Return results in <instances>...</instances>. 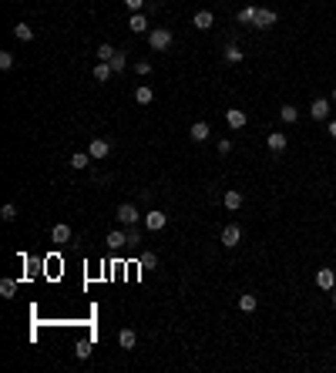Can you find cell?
I'll use <instances>...</instances> for the list:
<instances>
[{
    "mask_svg": "<svg viewBox=\"0 0 336 373\" xmlns=\"http://www.w3.org/2000/svg\"><path fill=\"white\" fill-rule=\"evenodd\" d=\"M148 44H152V51H168V47H172V31H168V27H155V31H148Z\"/></svg>",
    "mask_w": 336,
    "mask_h": 373,
    "instance_id": "6da1fadb",
    "label": "cell"
},
{
    "mask_svg": "<svg viewBox=\"0 0 336 373\" xmlns=\"http://www.w3.org/2000/svg\"><path fill=\"white\" fill-rule=\"evenodd\" d=\"M239 242H242V229L235 226V222H229V226L222 229V245L225 249H235Z\"/></svg>",
    "mask_w": 336,
    "mask_h": 373,
    "instance_id": "7a4b0ae2",
    "label": "cell"
},
{
    "mask_svg": "<svg viewBox=\"0 0 336 373\" xmlns=\"http://www.w3.org/2000/svg\"><path fill=\"white\" fill-rule=\"evenodd\" d=\"M88 155L91 158H94V162H101V158H108V155H111V141L108 138H94L88 145Z\"/></svg>",
    "mask_w": 336,
    "mask_h": 373,
    "instance_id": "3957f363",
    "label": "cell"
},
{
    "mask_svg": "<svg viewBox=\"0 0 336 373\" xmlns=\"http://www.w3.org/2000/svg\"><path fill=\"white\" fill-rule=\"evenodd\" d=\"M329 105H333L329 97H316V101L309 105V114H313V121H326V118H329Z\"/></svg>",
    "mask_w": 336,
    "mask_h": 373,
    "instance_id": "277c9868",
    "label": "cell"
},
{
    "mask_svg": "<svg viewBox=\"0 0 336 373\" xmlns=\"http://www.w3.org/2000/svg\"><path fill=\"white\" fill-rule=\"evenodd\" d=\"M165 226H168V215H165V212L152 209L148 215H145V229H148V232H158V229H165Z\"/></svg>",
    "mask_w": 336,
    "mask_h": 373,
    "instance_id": "5b68a950",
    "label": "cell"
},
{
    "mask_svg": "<svg viewBox=\"0 0 336 373\" xmlns=\"http://www.w3.org/2000/svg\"><path fill=\"white\" fill-rule=\"evenodd\" d=\"M246 111H242V108H229V111H225V125H229V128L232 131H239V128H246Z\"/></svg>",
    "mask_w": 336,
    "mask_h": 373,
    "instance_id": "8992f818",
    "label": "cell"
},
{
    "mask_svg": "<svg viewBox=\"0 0 336 373\" xmlns=\"http://www.w3.org/2000/svg\"><path fill=\"white\" fill-rule=\"evenodd\" d=\"M114 215H118V222H121V226H135V222H138V209H135L131 202L118 205V212H114Z\"/></svg>",
    "mask_w": 336,
    "mask_h": 373,
    "instance_id": "52a82bcc",
    "label": "cell"
},
{
    "mask_svg": "<svg viewBox=\"0 0 336 373\" xmlns=\"http://www.w3.org/2000/svg\"><path fill=\"white\" fill-rule=\"evenodd\" d=\"M316 286L333 292L336 289V272H333V269H316Z\"/></svg>",
    "mask_w": 336,
    "mask_h": 373,
    "instance_id": "ba28073f",
    "label": "cell"
},
{
    "mask_svg": "<svg viewBox=\"0 0 336 373\" xmlns=\"http://www.w3.org/2000/svg\"><path fill=\"white\" fill-rule=\"evenodd\" d=\"M222 202H225V209L239 212V209H242V192H239V188H229V192L222 195Z\"/></svg>",
    "mask_w": 336,
    "mask_h": 373,
    "instance_id": "9c48e42d",
    "label": "cell"
},
{
    "mask_svg": "<svg viewBox=\"0 0 336 373\" xmlns=\"http://www.w3.org/2000/svg\"><path fill=\"white\" fill-rule=\"evenodd\" d=\"M279 20L276 17V10H269V7H259V14H256V27H272Z\"/></svg>",
    "mask_w": 336,
    "mask_h": 373,
    "instance_id": "30bf717a",
    "label": "cell"
},
{
    "mask_svg": "<svg viewBox=\"0 0 336 373\" xmlns=\"http://www.w3.org/2000/svg\"><path fill=\"white\" fill-rule=\"evenodd\" d=\"M266 145H269V152H282V148L289 145V138L282 135V131H272L269 138H266Z\"/></svg>",
    "mask_w": 336,
    "mask_h": 373,
    "instance_id": "8fae6325",
    "label": "cell"
},
{
    "mask_svg": "<svg viewBox=\"0 0 336 373\" xmlns=\"http://www.w3.org/2000/svg\"><path fill=\"white\" fill-rule=\"evenodd\" d=\"M128 31H131V34H145V31H148V17H145V14H131Z\"/></svg>",
    "mask_w": 336,
    "mask_h": 373,
    "instance_id": "7c38bea8",
    "label": "cell"
},
{
    "mask_svg": "<svg viewBox=\"0 0 336 373\" xmlns=\"http://www.w3.org/2000/svg\"><path fill=\"white\" fill-rule=\"evenodd\" d=\"M188 135H192V141H208V135H212V131H208V125H205V121H195Z\"/></svg>",
    "mask_w": 336,
    "mask_h": 373,
    "instance_id": "4fadbf2b",
    "label": "cell"
},
{
    "mask_svg": "<svg viewBox=\"0 0 336 373\" xmlns=\"http://www.w3.org/2000/svg\"><path fill=\"white\" fill-rule=\"evenodd\" d=\"M108 245H111V249H121V245H128V232H121V229L108 232Z\"/></svg>",
    "mask_w": 336,
    "mask_h": 373,
    "instance_id": "5bb4252c",
    "label": "cell"
},
{
    "mask_svg": "<svg viewBox=\"0 0 336 373\" xmlns=\"http://www.w3.org/2000/svg\"><path fill=\"white\" fill-rule=\"evenodd\" d=\"M212 24H215V17L208 14V10H199V14H195V27H199V31H208Z\"/></svg>",
    "mask_w": 336,
    "mask_h": 373,
    "instance_id": "9a60e30c",
    "label": "cell"
},
{
    "mask_svg": "<svg viewBox=\"0 0 336 373\" xmlns=\"http://www.w3.org/2000/svg\"><path fill=\"white\" fill-rule=\"evenodd\" d=\"M135 101H138V105H152V101H155V91L148 88V84H141V88L135 91Z\"/></svg>",
    "mask_w": 336,
    "mask_h": 373,
    "instance_id": "2e32d148",
    "label": "cell"
},
{
    "mask_svg": "<svg viewBox=\"0 0 336 373\" xmlns=\"http://www.w3.org/2000/svg\"><path fill=\"white\" fill-rule=\"evenodd\" d=\"M256 306H259V300L252 296V292H242V296H239V309H242V313H252Z\"/></svg>",
    "mask_w": 336,
    "mask_h": 373,
    "instance_id": "e0dca14e",
    "label": "cell"
},
{
    "mask_svg": "<svg viewBox=\"0 0 336 373\" xmlns=\"http://www.w3.org/2000/svg\"><path fill=\"white\" fill-rule=\"evenodd\" d=\"M118 343H121L125 350H135V343H138L135 330H121V333H118Z\"/></svg>",
    "mask_w": 336,
    "mask_h": 373,
    "instance_id": "ac0fdd59",
    "label": "cell"
},
{
    "mask_svg": "<svg viewBox=\"0 0 336 373\" xmlns=\"http://www.w3.org/2000/svg\"><path fill=\"white\" fill-rule=\"evenodd\" d=\"M111 64H108V61H98V67H94V81H108V78H111Z\"/></svg>",
    "mask_w": 336,
    "mask_h": 373,
    "instance_id": "d6986e66",
    "label": "cell"
},
{
    "mask_svg": "<svg viewBox=\"0 0 336 373\" xmlns=\"http://www.w3.org/2000/svg\"><path fill=\"white\" fill-rule=\"evenodd\" d=\"M256 14H259V7H242L239 10V24H256Z\"/></svg>",
    "mask_w": 336,
    "mask_h": 373,
    "instance_id": "ffe728a7",
    "label": "cell"
},
{
    "mask_svg": "<svg viewBox=\"0 0 336 373\" xmlns=\"http://www.w3.org/2000/svg\"><path fill=\"white\" fill-rule=\"evenodd\" d=\"M14 37L17 41H34V31L27 24H14Z\"/></svg>",
    "mask_w": 336,
    "mask_h": 373,
    "instance_id": "44dd1931",
    "label": "cell"
},
{
    "mask_svg": "<svg viewBox=\"0 0 336 373\" xmlns=\"http://www.w3.org/2000/svg\"><path fill=\"white\" fill-rule=\"evenodd\" d=\"M279 118H282V121H286V125H293V121H296V118H299V111H296V108H293V105H282V108H279Z\"/></svg>",
    "mask_w": 336,
    "mask_h": 373,
    "instance_id": "7402d4cb",
    "label": "cell"
},
{
    "mask_svg": "<svg viewBox=\"0 0 336 373\" xmlns=\"http://www.w3.org/2000/svg\"><path fill=\"white\" fill-rule=\"evenodd\" d=\"M74 357H78V360H88V357H91V340H78V346H74Z\"/></svg>",
    "mask_w": 336,
    "mask_h": 373,
    "instance_id": "603a6c76",
    "label": "cell"
},
{
    "mask_svg": "<svg viewBox=\"0 0 336 373\" xmlns=\"http://www.w3.org/2000/svg\"><path fill=\"white\" fill-rule=\"evenodd\" d=\"M91 162H94V158H91L88 152H78V155H74V158H71V165H74V168H88Z\"/></svg>",
    "mask_w": 336,
    "mask_h": 373,
    "instance_id": "cb8c5ba5",
    "label": "cell"
},
{
    "mask_svg": "<svg viewBox=\"0 0 336 373\" xmlns=\"http://www.w3.org/2000/svg\"><path fill=\"white\" fill-rule=\"evenodd\" d=\"M242 57H246V54H242V51L235 47V44H229V47H225V61H229V64H239Z\"/></svg>",
    "mask_w": 336,
    "mask_h": 373,
    "instance_id": "d4e9b609",
    "label": "cell"
},
{
    "mask_svg": "<svg viewBox=\"0 0 336 373\" xmlns=\"http://www.w3.org/2000/svg\"><path fill=\"white\" fill-rule=\"evenodd\" d=\"M51 239H54V242H67V239H71V229H67V226H54Z\"/></svg>",
    "mask_w": 336,
    "mask_h": 373,
    "instance_id": "484cf974",
    "label": "cell"
},
{
    "mask_svg": "<svg viewBox=\"0 0 336 373\" xmlns=\"http://www.w3.org/2000/svg\"><path fill=\"white\" fill-rule=\"evenodd\" d=\"M0 219H4V222H14V219H17V205L7 202L4 209H0Z\"/></svg>",
    "mask_w": 336,
    "mask_h": 373,
    "instance_id": "4316f807",
    "label": "cell"
},
{
    "mask_svg": "<svg viewBox=\"0 0 336 373\" xmlns=\"http://www.w3.org/2000/svg\"><path fill=\"white\" fill-rule=\"evenodd\" d=\"M114 54H118V51H114L111 44H101V47H98V61H111Z\"/></svg>",
    "mask_w": 336,
    "mask_h": 373,
    "instance_id": "83f0119b",
    "label": "cell"
},
{
    "mask_svg": "<svg viewBox=\"0 0 336 373\" xmlns=\"http://www.w3.org/2000/svg\"><path fill=\"white\" fill-rule=\"evenodd\" d=\"M14 292H17V283H14V279H4V283H0V296H7V300H10Z\"/></svg>",
    "mask_w": 336,
    "mask_h": 373,
    "instance_id": "f1b7e54d",
    "label": "cell"
},
{
    "mask_svg": "<svg viewBox=\"0 0 336 373\" xmlns=\"http://www.w3.org/2000/svg\"><path fill=\"white\" fill-rule=\"evenodd\" d=\"M141 269H158V259H155V252H145V256H141Z\"/></svg>",
    "mask_w": 336,
    "mask_h": 373,
    "instance_id": "f546056e",
    "label": "cell"
},
{
    "mask_svg": "<svg viewBox=\"0 0 336 373\" xmlns=\"http://www.w3.org/2000/svg\"><path fill=\"white\" fill-rule=\"evenodd\" d=\"M0 67H4V71L14 67V54H10V51H0Z\"/></svg>",
    "mask_w": 336,
    "mask_h": 373,
    "instance_id": "4dcf8cb0",
    "label": "cell"
},
{
    "mask_svg": "<svg viewBox=\"0 0 336 373\" xmlns=\"http://www.w3.org/2000/svg\"><path fill=\"white\" fill-rule=\"evenodd\" d=\"M108 64H111V71L118 74V71H125V54H114L111 61H108Z\"/></svg>",
    "mask_w": 336,
    "mask_h": 373,
    "instance_id": "1f68e13d",
    "label": "cell"
},
{
    "mask_svg": "<svg viewBox=\"0 0 336 373\" xmlns=\"http://www.w3.org/2000/svg\"><path fill=\"white\" fill-rule=\"evenodd\" d=\"M135 71L145 78V74H152V64H148V61H138V64H135Z\"/></svg>",
    "mask_w": 336,
    "mask_h": 373,
    "instance_id": "d6a6232c",
    "label": "cell"
},
{
    "mask_svg": "<svg viewBox=\"0 0 336 373\" xmlns=\"http://www.w3.org/2000/svg\"><path fill=\"white\" fill-rule=\"evenodd\" d=\"M229 152H232V141L222 138V141H219V155H229Z\"/></svg>",
    "mask_w": 336,
    "mask_h": 373,
    "instance_id": "836d02e7",
    "label": "cell"
},
{
    "mask_svg": "<svg viewBox=\"0 0 336 373\" xmlns=\"http://www.w3.org/2000/svg\"><path fill=\"white\" fill-rule=\"evenodd\" d=\"M125 4H128V10H135V14L145 7V0H125Z\"/></svg>",
    "mask_w": 336,
    "mask_h": 373,
    "instance_id": "e575fe53",
    "label": "cell"
},
{
    "mask_svg": "<svg viewBox=\"0 0 336 373\" xmlns=\"http://www.w3.org/2000/svg\"><path fill=\"white\" fill-rule=\"evenodd\" d=\"M329 138L336 141V121H329Z\"/></svg>",
    "mask_w": 336,
    "mask_h": 373,
    "instance_id": "d590c367",
    "label": "cell"
},
{
    "mask_svg": "<svg viewBox=\"0 0 336 373\" xmlns=\"http://www.w3.org/2000/svg\"><path fill=\"white\" fill-rule=\"evenodd\" d=\"M329 101H336V88H333V91H329Z\"/></svg>",
    "mask_w": 336,
    "mask_h": 373,
    "instance_id": "8d00e7d4",
    "label": "cell"
},
{
    "mask_svg": "<svg viewBox=\"0 0 336 373\" xmlns=\"http://www.w3.org/2000/svg\"><path fill=\"white\" fill-rule=\"evenodd\" d=\"M333 306H336V289H333Z\"/></svg>",
    "mask_w": 336,
    "mask_h": 373,
    "instance_id": "74e56055",
    "label": "cell"
}]
</instances>
